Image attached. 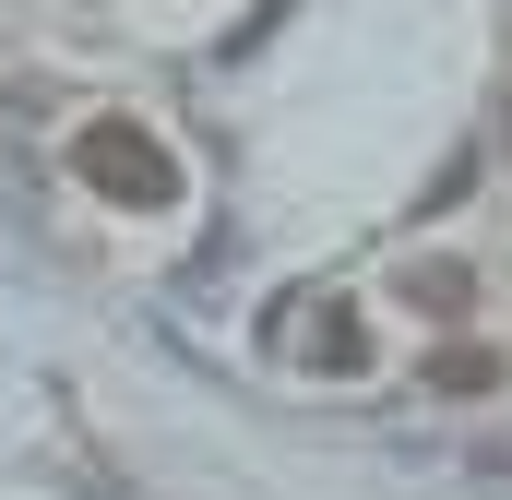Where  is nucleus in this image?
Listing matches in <instances>:
<instances>
[{
    "mask_svg": "<svg viewBox=\"0 0 512 500\" xmlns=\"http://www.w3.org/2000/svg\"><path fill=\"white\" fill-rule=\"evenodd\" d=\"M298 358H310V370H334V381H358V370H370V322H358L346 298H322V310L298 322Z\"/></svg>",
    "mask_w": 512,
    "mask_h": 500,
    "instance_id": "f03ea898",
    "label": "nucleus"
},
{
    "mask_svg": "<svg viewBox=\"0 0 512 500\" xmlns=\"http://www.w3.org/2000/svg\"><path fill=\"white\" fill-rule=\"evenodd\" d=\"M393 298H405L417 322H465V310H477V274H465V262H405Z\"/></svg>",
    "mask_w": 512,
    "mask_h": 500,
    "instance_id": "7ed1b4c3",
    "label": "nucleus"
},
{
    "mask_svg": "<svg viewBox=\"0 0 512 500\" xmlns=\"http://www.w3.org/2000/svg\"><path fill=\"white\" fill-rule=\"evenodd\" d=\"M72 179H84L96 203H120V215H155V203H179V155H167L143 120H120V108L72 131Z\"/></svg>",
    "mask_w": 512,
    "mask_h": 500,
    "instance_id": "f257e3e1",
    "label": "nucleus"
},
{
    "mask_svg": "<svg viewBox=\"0 0 512 500\" xmlns=\"http://www.w3.org/2000/svg\"><path fill=\"white\" fill-rule=\"evenodd\" d=\"M417 393H441V405H477V393H501V346H441V358L417 370Z\"/></svg>",
    "mask_w": 512,
    "mask_h": 500,
    "instance_id": "20e7f679",
    "label": "nucleus"
},
{
    "mask_svg": "<svg viewBox=\"0 0 512 500\" xmlns=\"http://www.w3.org/2000/svg\"><path fill=\"white\" fill-rule=\"evenodd\" d=\"M465 191H477V143H453V155H441V179H429V191H417V215H453V203H465Z\"/></svg>",
    "mask_w": 512,
    "mask_h": 500,
    "instance_id": "39448f33",
    "label": "nucleus"
}]
</instances>
